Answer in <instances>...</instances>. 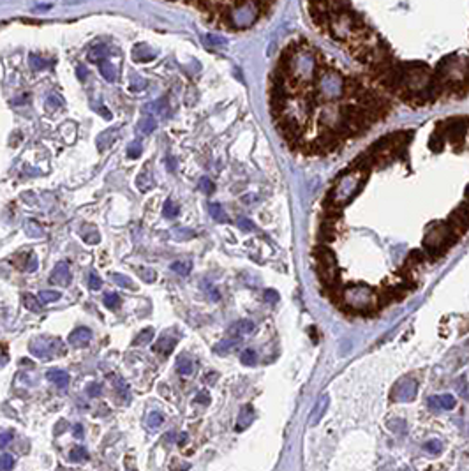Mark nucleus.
<instances>
[{"instance_id":"4","label":"nucleus","mask_w":469,"mask_h":471,"mask_svg":"<svg viewBox=\"0 0 469 471\" xmlns=\"http://www.w3.org/2000/svg\"><path fill=\"white\" fill-rule=\"evenodd\" d=\"M270 7V4H256V2H237V4H224L222 16L231 29H247L258 20V16Z\"/></svg>"},{"instance_id":"6","label":"nucleus","mask_w":469,"mask_h":471,"mask_svg":"<svg viewBox=\"0 0 469 471\" xmlns=\"http://www.w3.org/2000/svg\"><path fill=\"white\" fill-rule=\"evenodd\" d=\"M453 242H457V240L453 238V235L450 233L446 224L443 223V224H438V226L431 228V232H429L427 236H425L423 245H425L427 256L438 258V256H441V254H443L444 251L453 244Z\"/></svg>"},{"instance_id":"16","label":"nucleus","mask_w":469,"mask_h":471,"mask_svg":"<svg viewBox=\"0 0 469 471\" xmlns=\"http://www.w3.org/2000/svg\"><path fill=\"white\" fill-rule=\"evenodd\" d=\"M145 111H147V115H159V117H164L166 113H168V101H166V97H161V99H157V101L154 102H148L147 106H145Z\"/></svg>"},{"instance_id":"8","label":"nucleus","mask_w":469,"mask_h":471,"mask_svg":"<svg viewBox=\"0 0 469 471\" xmlns=\"http://www.w3.org/2000/svg\"><path fill=\"white\" fill-rule=\"evenodd\" d=\"M418 394V383L413 378H402L401 381L395 383L392 390V399L401 401V403H409Z\"/></svg>"},{"instance_id":"34","label":"nucleus","mask_w":469,"mask_h":471,"mask_svg":"<svg viewBox=\"0 0 469 471\" xmlns=\"http://www.w3.org/2000/svg\"><path fill=\"white\" fill-rule=\"evenodd\" d=\"M113 387H115V390L119 392V396L122 397L124 401H129V387L125 385V381L124 379H120V378H117V376H113Z\"/></svg>"},{"instance_id":"2","label":"nucleus","mask_w":469,"mask_h":471,"mask_svg":"<svg viewBox=\"0 0 469 471\" xmlns=\"http://www.w3.org/2000/svg\"><path fill=\"white\" fill-rule=\"evenodd\" d=\"M339 307L344 311L356 312V314H374L381 311L377 303V291H374L367 284H347L343 290V297Z\"/></svg>"},{"instance_id":"24","label":"nucleus","mask_w":469,"mask_h":471,"mask_svg":"<svg viewBox=\"0 0 469 471\" xmlns=\"http://www.w3.org/2000/svg\"><path fill=\"white\" fill-rule=\"evenodd\" d=\"M29 62H30V67L34 69V71H44V69H48L51 66V60L44 59V57H39V55L32 53L29 57Z\"/></svg>"},{"instance_id":"21","label":"nucleus","mask_w":469,"mask_h":471,"mask_svg":"<svg viewBox=\"0 0 469 471\" xmlns=\"http://www.w3.org/2000/svg\"><path fill=\"white\" fill-rule=\"evenodd\" d=\"M99 71H101L102 78L106 81H117V69L111 62H108V60L99 62Z\"/></svg>"},{"instance_id":"42","label":"nucleus","mask_w":469,"mask_h":471,"mask_svg":"<svg viewBox=\"0 0 469 471\" xmlns=\"http://www.w3.org/2000/svg\"><path fill=\"white\" fill-rule=\"evenodd\" d=\"M140 154H141V143L140 141H131L129 147H127V156L131 157V159H136V157H140Z\"/></svg>"},{"instance_id":"20","label":"nucleus","mask_w":469,"mask_h":471,"mask_svg":"<svg viewBox=\"0 0 469 471\" xmlns=\"http://www.w3.org/2000/svg\"><path fill=\"white\" fill-rule=\"evenodd\" d=\"M177 370H178V374L189 376L192 374V370H194V364H192V360H190L187 355H182V357H178L177 360Z\"/></svg>"},{"instance_id":"10","label":"nucleus","mask_w":469,"mask_h":471,"mask_svg":"<svg viewBox=\"0 0 469 471\" xmlns=\"http://www.w3.org/2000/svg\"><path fill=\"white\" fill-rule=\"evenodd\" d=\"M328 404H330L328 394H323V396L316 401V404H314L313 411H311V417H309V424L311 425L319 424V420H321L323 415H325L326 409H328Z\"/></svg>"},{"instance_id":"26","label":"nucleus","mask_w":469,"mask_h":471,"mask_svg":"<svg viewBox=\"0 0 469 471\" xmlns=\"http://www.w3.org/2000/svg\"><path fill=\"white\" fill-rule=\"evenodd\" d=\"M208 210H210V215L216 219L217 223H228L229 221L228 215H226V212H224V208H222L219 203H210V205H208Z\"/></svg>"},{"instance_id":"36","label":"nucleus","mask_w":469,"mask_h":471,"mask_svg":"<svg viewBox=\"0 0 469 471\" xmlns=\"http://www.w3.org/2000/svg\"><path fill=\"white\" fill-rule=\"evenodd\" d=\"M162 212H164V217L168 219H175L178 215V212H180V208H178V205L173 202V200H166L164 203V208H162Z\"/></svg>"},{"instance_id":"19","label":"nucleus","mask_w":469,"mask_h":471,"mask_svg":"<svg viewBox=\"0 0 469 471\" xmlns=\"http://www.w3.org/2000/svg\"><path fill=\"white\" fill-rule=\"evenodd\" d=\"M156 127H157V120L152 115L145 113L143 117L140 118V122H138V131H140L141 135H150V133L156 131Z\"/></svg>"},{"instance_id":"43","label":"nucleus","mask_w":469,"mask_h":471,"mask_svg":"<svg viewBox=\"0 0 469 471\" xmlns=\"http://www.w3.org/2000/svg\"><path fill=\"white\" fill-rule=\"evenodd\" d=\"M199 189L203 191L205 194H212L214 191H216V185H214V182H212L208 177H203L201 180H199Z\"/></svg>"},{"instance_id":"49","label":"nucleus","mask_w":469,"mask_h":471,"mask_svg":"<svg viewBox=\"0 0 469 471\" xmlns=\"http://www.w3.org/2000/svg\"><path fill=\"white\" fill-rule=\"evenodd\" d=\"M81 235H83V238H85V242H87V244H97L99 238H101L95 230H92V233H81Z\"/></svg>"},{"instance_id":"25","label":"nucleus","mask_w":469,"mask_h":471,"mask_svg":"<svg viewBox=\"0 0 469 471\" xmlns=\"http://www.w3.org/2000/svg\"><path fill=\"white\" fill-rule=\"evenodd\" d=\"M21 300H23V305H25L29 311L41 312V300H39L37 297H34V295H30V293H23Z\"/></svg>"},{"instance_id":"11","label":"nucleus","mask_w":469,"mask_h":471,"mask_svg":"<svg viewBox=\"0 0 469 471\" xmlns=\"http://www.w3.org/2000/svg\"><path fill=\"white\" fill-rule=\"evenodd\" d=\"M92 339V332H90L87 327H78L76 330H72L69 334V344L76 346V348H81V346H87Z\"/></svg>"},{"instance_id":"46","label":"nucleus","mask_w":469,"mask_h":471,"mask_svg":"<svg viewBox=\"0 0 469 471\" xmlns=\"http://www.w3.org/2000/svg\"><path fill=\"white\" fill-rule=\"evenodd\" d=\"M89 286L92 288V290H101L102 286V279L99 277L95 272H90L89 273Z\"/></svg>"},{"instance_id":"47","label":"nucleus","mask_w":469,"mask_h":471,"mask_svg":"<svg viewBox=\"0 0 469 471\" xmlns=\"http://www.w3.org/2000/svg\"><path fill=\"white\" fill-rule=\"evenodd\" d=\"M145 89H147V81H145L143 78H132L131 90H134V92H140V90H145Z\"/></svg>"},{"instance_id":"41","label":"nucleus","mask_w":469,"mask_h":471,"mask_svg":"<svg viewBox=\"0 0 469 471\" xmlns=\"http://www.w3.org/2000/svg\"><path fill=\"white\" fill-rule=\"evenodd\" d=\"M104 305L108 309H117L120 305V297L117 293H108L104 297Z\"/></svg>"},{"instance_id":"17","label":"nucleus","mask_w":469,"mask_h":471,"mask_svg":"<svg viewBox=\"0 0 469 471\" xmlns=\"http://www.w3.org/2000/svg\"><path fill=\"white\" fill-rule=\"evenodd\" d=\"M254 420V409L252 406H244V408L240 409V415H238V420H237V431H244L247 429L250 424H252Z\"/></svg>"},{"instance_id":"27","label":"nucleus","mask_w":469,"mask_h":471,"mask_svg":"<svg viewBox=\"0 0 469 471\" xmlns=\"http://www.w3.org/2000/svg\"><path fill=\"white\" fill-rule=\"evenodd\" d=\"M60 297H62V295H60V291H55V290H41V291H39V295H37V299L41 300V303L57 302Z\"/></svg>"},{"instance_id":"51","label":"nucleus","mask_w":469,"mask_h":471,"mask_svg":"<svg viewBox=\"0 0 469 471\" xmlns=\"http://www.w3.org/2000/svg\"><path fill=\"white\" fill-rule=\"evenodd\" d=\"M14 434L11 433V431H7V433H2L0 434V448H4V446H7L9 443L13 441Z\"/></svg>"},{"instance_id":"28","label":"nucleus","mask_w":469,"mask_h":471,"mask_svg":"<svg viewBox=\"0 0 469 471\" xmlns=\"http://www.w3.org/2000/svg\"><path fill=\"white\" fill-rule=\"evenodd\" d=\"M110 277H111V281L117 282L119 286L127 288V290H136V284L132 282V279L127 277V275H122V273H111Z\"/></svg>"},{"instance_id":"54","label":"nucleus","mask_w":469,"mask_h":471,"mask_svg":"<svg viewBox=\"0 0 469 471\" xmlns=\"http://www.w3.org/2000/svg\"><path fill=\"white\" fill-rule=\"evenodd\" d=\"M196 403H199V404H208V403H210V396H208L207 392H199L198 396H196Z\"/></svg>"},{"instance_id":"53","label":"nucleus","mask_w":469,"mask_h":471,"mask_svg":"<svg viewBox=\"0 0 469 471\" xmlns=\"http://www.w3.org/2000/svg\"><path fill=\"white\" fill-rule=\"evenodd\" d=\"M238 226H240L242 230H245V232H252L254 230V224L250 223V221H247V219H240V221H238Z\"/></svg>"},{"instance_id":"50","label":"nucleus","mask_w":469,"mask_h":471,"mask_svg":"<svg viewBox=\"0 0 469 471\" xmlns=\"http://www.w3.org/2000/svg\"><path fill=\"white\" fill-rule=\"evenodd\" d=\"M425 448H427L431 454H439L441 448H443V445H441V441H436V439H432V441H427Z\"/></svg>"},{"instance_id":"56","label":"nucleus","mask_w":469,"mask_h":471,"mask_svg":"<svg viewBox=\"0 0 469 471\" xmlns=\"http://www.w3.org/2000/svg\"><path fill=\"white\" fill-rule=\"evenodd\" d=\"M166 164H169V171H175V169H177V163H175L173 157H168V159H166Z\"/></svg>"},{"instance_id":"52","label":"nucleus","mask_w":469,"mask_h":471,"mask_svg":"<svg viewBox=\"0 0 469 471\" xmlns=\"http://www.w3.org/2000/svg\"><path fill=\"white\" fill-rule=\"evenodd\" d=\"M265 300H266V302L275 303L277 300H279V293H277L275 290H266L265 291Z\"/></svg>"},{"instance_id":"32","label":"nucleus","mask_w":469,"mask_h":471,"mask_svg":"<svg viewBox=\"0 0 469 471\" xmlns=\"http://www.w3.org/2000/svg\"><path fill=\"white\" fill-rule=\"evenodd\" d=\"M154 339V328H145V330H141L140 334H138V337L134 339V342L132 344L134 346H143V344H148V342Z\"/></svg>"},{"instance_id":"22","label":"nucleus","mask_w":469,"mask_h":471,"mask_svg":"<svg viewBox=\"0 0 469 471\" xmlns=\"http://www.w3.org/2000/svg\"><path fill=\"white\" fill-rule=\"evenodd\" d=\"M238 342H240V339H238V337H231V339H224V341H220L219 344H216V348H214V351H216V353H219V355L229 353L231 349L237 348Z\"/></svg>"},{"instance_id":"23","label":"nucleus","mask_w":469,"mask_h":471,"mask_svg":"<svg viewBox=\"0 0 469 471\" xmlns=\"http://www.w3.org/2000/svg\"><path fill=\"white\" fill-rule=\"evenodd\" d=\"M110 55V48L106 46V44H97L95 48H92L89 53V59L92 60V62H102V60H106V57Z\"/></svg>"},{"instance_id":"14","label":"nucleus","mask_w":469,"mask_h":471,"mask_svg":"<svg viewBox=\"0 0 469 471\" xmlns=\"http://www.w3.org/2000/svg\"><path fill=\"white\" fill-rule=\"evenodd\" d=\"M429 406L432 409H452L455 406V397L450 394H444L439 397H431L429 399Z\"/></svg>"},{"instance_id":"55","label":"nucleus","mask_w":469,"mask_h":471,"mask_svg":"<svg viewBox=\"0 0 469 471\" xmlns=\"http://www.w3.org/2000/svg\"><path fill=\"white\" fill-rule=\"evenodd\" d=\"M72 436L78 437V439H80V437H83V425H81V424L74 425V427H72Z\"/></svg>"},{"instance_id":"13","label":"nucleus","mask_w":469,"mask_h":471,"mask_svg":"<svg viewBox=\"0 0 469 471\" xmlns=\"http://www.w3.org/2000/svg\"><path fill=\"white\" fill-rule=\"evenodd\" d=\"M46 378L50 379L51 383H55L59 388H65L71 381V376L62 369H50L46 372Z\"/></svg>"},{"instance_id":"44","label":"nucleus","mask_w":469,"mask_h":471,"mask_svg":"<svg viewBox=\"0 0 469 471\" xmlns=\"http://www.w3.org/2000/svg\"><path fill=\"white\" fill-rule=\"evenodd\" d=\"M205 42H207L208 46H222V44H226V39L220 37V35L208 34V35H205Z\"/></svg>"},{"instance_id":"38","label":"nucleus","mask_w":469,"mask_h":471,"mask_svg":"<svg viewBox=\"0 0 469 471\" xmlns=\"http://www.w3.org/2000/svg\"><path fill=\"white\" fill-rule=\"evenodd\" d=\"M162 422H164V418H162L161 413H157V411L150 413V415H148V418H147V424H148V427H150V429H157V427H161Z\"/></svg>"},{"instance_id":"48","label":"nucleus","mask_w":469,"mask_h":471,"mask_svg":"<svg viewBox=\"0 0 469 471\" xmlns=\"http://www.w3.org/2000/svg\"><path fill=\"white\" fill-rule=\"evenodd\" d=\"M101 392H102V387L99 385V383H90L89 388H87V394H89L90 397L101 396Z\"/></svg>"},{"instance_id":"45","label":"nucleus","mask_w":469,"mask_h":471,"mask_svg":"<svg viewBox=\"0 0 469 471\" xmlns=\"http://www.w3.org/2000/svg\"><path fill=\"white\" fill-rule=\"evenodd\" d=\"M60 106H62V99H60L59 96H53V94H51L46 101V109L48 111H53V109L60 108Z\"/></svg>"},{"instance_id":"3","label":"nucleus","mask_w":469,"mask_h":471,"mask_svg":"<svg viewBox=\"0 0 469 471\" xmlns=\"http://www.w3.org/2000/svg\"><path fill=\"white\" fill-rule=\"evenodd\" d=\"M314 85V97L317 101L335 102L341 97H346V78L335 69H321Z\"/></svg>"},{"instance_id":"30","label":"nucleus","mask_w":469,"mask_h":471,"mask_svg":"<svg viewBox=\"0 0 469 471\" xmlns=\"http://www.w3.org/2000/svg\"><path fill=\"white\" fill-rule=\"evenodd\" d=\"M25 233H27V236H30V238H39V236L44 235L42 228L39 226V223H35V221H27Z\"/></svg>"},{"instance_id":"9","label":"nucleus","mask_w":469,"mask_h":471,"mask_svg":"<svg viewBox=\"0 0 469 471\" xmlns=\"http://www.w3.org/2000/svg\"><path fill=\"white\" fill-rule=\"evenodd\" d=\"M50 282L51 284H59V286H69L71 282V270H69V265L65 261H60L57 263L53 272L50 275Z\"/></svg>"},{"instance_id":"39","label":"nucleus","mask_w":469,"mask_h":471,"mask_svg":"<svg viewBox=\"0 0 469 471\" xmlns=\"http://www.w3.org/2000/svg\"><path fill=\"white\" fill-rule=\"evenodd\" d=\"M14 466V457L11 454L0 455V471H11Z\"/></svg>"},{"instance_id":"31","label":"nucleus","mask_w":469,"mask_h":471,"mask_svg":"<svg viewBox=\"0 0 469 471\" xmlns=\"http://www.w3.org/2000/svg\"><path fill=\"white\" fill-rule=\"evenodd\" d=\"M69 459L74 461V463H81V461H89V450L83 448V446H74L71 452H69Z\"/></svg>"},{"instance_id":"57","label":"nucleus","mask_w":469,"mask_h":471,"mask_svg":"<svg viewBox=\"0 0 469 471\" xmlns=\"http://www.w3.org/2000/svg\"><path fill=\"white\" fill-rule=\"evenodd\" d=\"M78 76H80V80H85V78H87V69L78 67Z\"/></svg>"},{"instance_id":"29","label":"nucleus","mask_w":469,"mask_h":471,"mask_svg":"<svg viewBox=\"0 0 469 471\" xmlns=\"http://www.w3.org/2000/svg\"><path fill=\"white\" fill-rule=\"evenodd\" d=\"M443 143H444V136L441 135L439 129H436L434 135L429 139V148H431L432 152H439L441 148H443Z\"/></svg>"},{"instance_id":"40","label":"nucleus","mask_w":469,"mask_h":471,"mask_svg":"<svg viewBox=\"0 0 469 471\" xmlns=\"http://www.w3.org/2000/svg\"><path fill=\"white\" fill-rule=\"evenodd\" d=\"M136 182H138V187H140L141 191H148L150 187H154V185H156V184H154L152 178L148 177V173H143V175H140Z\"/></svg>"},{"instance_id":"5","label":"nucleus","mask_w":469,"mask_h":471,"mask_svg":"<svg viewBox=\"0 0 469 471\" xmlns=\"http://www.w3.org/2000/svg\"><path fill=\"white\" fill-rule=\"evenodd\" d=\"M314 258H316V272L317 277L321 279V282L326 286V290L335 284H339V270H337V261H335L334 253L330 251L326 245H317L314 249Z\"/></svg>"},{"instance_id":"12","label":"nucleus","mask_w":469,"mask_h":471,"mask_svg":"<svg viewBox=\"0 0 469 471\" xmlns=\"http://www.w3.org/2000/svg\"><path fill=\"white\" fill-rule=\"evenodd\" d=\"M175 346H177V339L168 337V336H162L161 339H157V342L154 344V351L159 353L161 357H168V355L175 349Z\"/></svg>"},{"instance_id":"15","label":"nucleus","mask_w":469,"mask_h":471,"mask_svg":"<svg viewBox=\"0 0 469 471\" xmlns=\"http://www.w3.org/2000/svg\"><path fill=\"white\" fill-rule=\"evenodd\" d=\"M132 55H134L136 62H150V60L156 59V51L150 50V48H148L145 42L136 44L134 50H132Z\"/></svg>"},{"instance_id":"33","label":"nucleus","mask_w":469,"mask_h":471,"mask_svg":"<svg viewBox=\"0 0 469 471\" xmlns=\"http://www.w3.org/2000/svg\"><path fill=\"white\" fill-rule=\"evenodd\" d=\"M240 362L244 364V366H256V362H258V353L254 351V349H245V351H242L240 355Z\"/></svg>"},{"instance_id":"1","label":"nucleus","mask_w":469,"mask_h":471,"mask_svg":"<svg viewBox=\"0 0 469 471\" xmlns=\"http://www.w3.org/2000/svg\"><path fill=\"white\" fill-rule=\"evenodd\" d=\"M369 177V171L365 169H353L349 168L344 175H341L335 185L328 194V208L332 210H341L344 205L355 198L362 191Z\"/></svg>"},{"instance_id":"18","label":"nucleus","mask_w":469,"mask_h":471,"mask_svg":"<svg viewBox=\"0 0 469 471\" xmlns=\"http://www.w3.org/2000/svg\"><path fill=\"white\" fill-rule=\"evenodd\" d=\"M250 332H254V323L250 320H240L229 328V334H231L233 337H238V339Z\"/></svg>"},{"instance_id":"7","label":"nucleus","mask_w":469,"mask_h":471,"mask_svg":"<svg viewBox=\"0 0 469 471\" xmlns=\"http://www.w3.org/2000/svg\"><path fill=\"white\" fill-rule=\"evenodd\" d=\"M30 353L34 355L35 358H41V360H51V358L60 357L63 355V342L60 341L59 337H35L30 341Z\"/></svg>"},{"instance_id":"35","label":"nucleus","mask_w":469,"mask_h":471,"mask_svg":"<svg viewBox=\"0 0 469 471\" xmlns=\"http://www.w3.org/2000/svg\"><path fill=\"white\" fill-rule=\"evenodd\" d=\"M190 269H192L190 261H175V263H171V270L175 273H178V275H187L190 272Z\"/></svg>"},{"instance_id":"37","label":"nucleus","mask_w":469,"mask_h":471,"mask_svg":"<svg viewBox=\"0 0 469 471\" xmlns=\"http://www.w3.org/2000/svg\"><path fill=\"white\" fill-rule=\"evenodd\" d=\"M138 275L143 279V282H154L157 277V273L154 269H147V267H140L138 269Z\"/></svg>"}]
</instances>
